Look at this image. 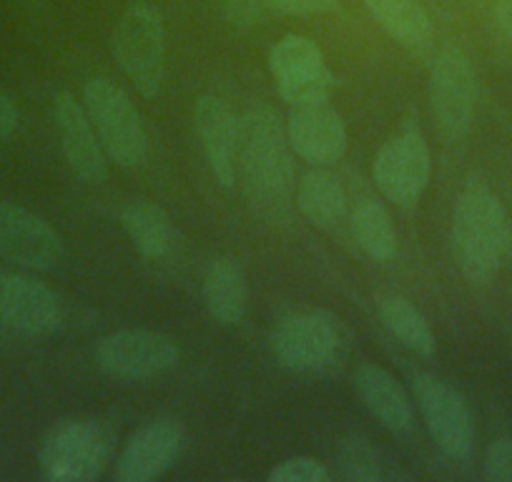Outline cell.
<instances>
[{
	"mask_svg": "<svg viewBox=\"0 0 512 482\" xmlns=\"http://www.w3.org/2000/svg\"><path fill=\"white\" fill-rule=\"evenodd\" d=\"M246 204L269 224H284L294 211V164L287 126L272 106L256 103L239 116V159Z\"/></svg>",
	"mask_w": 512,
	"mask_h": 482,
	"instance_id": "1",
	"label": "cell"
},
{
	"mask_svg": "<svg viewBox=\"0 0 512 482\" xmlns=\"http://www.w3.org/2000/svg\"><path fill=\"white\" fill-rule=\"evenodd\" d=\"M450 244L462 277L487 284L512 252V226L495 191L480 179H470L452 211Z\"/></svg>",
	"mask_w": 512,
	"mask_h": 482,
	"instance_id": "2",
	"label": "cell"
},
{
	"mask_svg": "<svg viewBox=\"0 0 512 482\" xmlns=\"http://www.w3.org/2000/svg\"><path fill=\"white\" fill-rule=\"evenodd\" d=\"M83 106L96 126L108 161L123 169L144 164L149 154V134L139 108L123 88L108 78H88L83 86Z\"/></svg>",
	"mask_w": 512,
	"mask_h": 482,
	"instance_id": "3",
	"label": "cell"
},
{
	"mask_svg": "<svg viewBox=\"0 0 512 482\" xmlns=\"http://www.w3.org/2000/svg\"><path fill=\"white\" fill-rule=\"evenodd\" d=\"M113 56L141 96H159L166 78V28L159 8L136 3L123 13L113 33Z\"/></svg>",
	"mask_w": 512,
	"mask_h": 482,
	"instance_id": "4",
	"label": "cell"
},
{
	"mask_svg": "<svg viewBox=\"0 0 512 482\" xmlns=\"http://www.w3.org/2000/svg\"><path fill=\"white\" fill-rule=\"evenodd\" d=\"M113 457V435L96 420H68L41 442L38 465L51 482H93Z\"/></svg>",
	"mask_w": 512,
	"mask_h": 482,
	"instance_id": "5",
	"label": "cell"
},
{
	"mask_svg": "<svg viewBox=\"0 0 512 482\" xmlns=\"http://www.w3.org/2000/svg\"><path fill=\"white\" fill-rule=\"evenodd\" d=\"M347 334L337 314L327 309H304L284 317L274 327L272 352L292 372H322L344 352Z\"/></svg>",
	"mask_w": 512,
	"mask_h": 482,
	"instance_id": "6",
	"label": "cell"
},
{
	"mask_svg": "<svg viewBox=\"0 0 512 482\" xmlns=\"http://www.w3.org/2000/svg\"><path fill=\"white\" fill-rule=\"evenodd\" d=\"M179 344L156 329H121L96 347V365L118 382H141L166 375L179 365Z\"/></svg>",
	"mask_w": 512,
	"mask_h": 482,
	"instance_id": "7",
	"label": "cell"
},
{
	"mask_svg": "<svg viewBox=\"0 0 512 482\" xmlns=\"http://www.w3.org/2000/svg\"><path fill=\"white\" fill-rule=\"evenodd\" d=\"M477 73L470 56L460 46L440 48L430 71V98L442 134L460 141L470 134L477 111Z\"/></svg>",
	"mask_w": 512,
	"mask_h": 482,
	"instance_id": "8",
	"label": "cell"
},
{
	"mask_svg": "<svg viewBox=\"0 0 512 482\" xmlns=\"http://www.w3.org/2000/svg\"><path fill=\"white\" fill-rule=\"evenodd\" d=\"M274 86L292 108L327 103L337 78L324 61L322 48L304 36H287L269 53Z\"/></svg>",
	"mask_w": 512,
	"mask_h": 482,
	"instance_id": "9",
	"label": "cell"
},
{
	"mask_svg": "<svg viewBox=\"0 0 512 482\" xmlns=\"http://www.w3.org/2000/svg\"><path fill=\"white\" fill-rule=\"evenodd\" d=\"M412 392L435 445L450 460H470L475 450V422L465 397L435 375H417L412 380Z\"/></svg>",
	"mask_w": 512,
	"mask_h": 482,
	"instance_id": "10",
	"label": "cell"
},
{
	"mask_svg": "<svg viewBox=\"0 0 512 482\" xmlns=\"http://www.w3.org/2000/svg\"><path fill=\"white\" fill-rule=\"evenodd\" d=\"M374 181L379 191L402 209H412L425 194L432 176V154L425 136L405 129L379 149L374 159Z\"/></svg>",
	"mask_w": 512,
	"mask_h": 482,
	"instance_id": "11",
	"label": "cell"
},
{
	"mask_svg": "<svg viewBox=\"0 0 512 482\" xmlns=\"http://www.w3.org/2000/svg\"><path fill=\"white\" fill-rule=\"evenodd\" d=\"M66 319L63 299L43 282L23 274L0 277V324L23 337H46Z\"/></svg>",
	"mask_w": 512,
	"mask_h": 482,
	"instance_id": "12",
	"label": "cell"
},
{
	"mask_svg": "<svg viewBox=\"0 0 512 482\" xmlns=\"http://www.w3.org/2000/svg\"><path fill=\"white\" fill-rule=\"evenodd\" d=\"M184 447V427L174 417H156L128 437L113 477L118 482H154L176 465Z\"/></svg>",
	"mask_w": 512,
	"mask_h": 482,
	"instance_id": "13",
	"label": "cell"
},
{
	"mask_svg": "<svg viewBox=\"0 0 512 482\" xmlns=\"http://www.w3.org/2000/svg\"><path fill=\"white\" fill-rule=\"evenodd\" d=\"M0 257L33 272H51L63 262L66 249L41 216L0 201Z\"/></svg>",
	"mask_w": 512,
	"mask_h": 482,
	"instance_id": "14",
	"label": "cell"
},
{
	"mask_svg": "<svg viewBox=\"0 0 512 482\" xmlns=\"http://www.w3.org/2000/svg\"><path fill=\"white\" fill-rule=\"evenodd\" d=\"M53 126L73 174L86 184H101L108 174V156L86 106L71 93H58L53 98Z\"/></svg>",
	"mask_w": 512,
	"mask_h": 482,
	"instance_id": "15",
	"label": "cell"
},
{
	"mask_svg": "<svg viewBox=\"0 0 512 482\" xmlns=\"http://www.w3.org/2000/svg\"><path fill=\"white\" fill-rule=\"evenodd\" d=\"M287 141L294 156L324 169L339 164L349 146L342 116L327 103L294 108L287 121Z\"/></svg>",
	"mask_w": 512,
	"mask_h": 482,
	"instance_id": "16",
	"label": "cell"
},
{
	"mask_svg": "<svg viewBox=\"0 0 512 482\" xmlns=\"http://www.w3.org/2000/svg\"><path fill=\"white\" fill-rule=\"evenodd\" d=\"M196 134L204 149L211 176L221 189L236 184V159H239V116L219 96H201L194 111Z\"/></svg>",
	"mask_w": 512,
	"mask_h": 482,
	"instance_id": "17",
	"label": "cell"
},
{
	"mask_svg": "<svg viewBox=\"0 0 512 482\" xmlns=\"http://www.w3.org/2000/svg\"><path fill=\"white\" fill-rule=\"evenodd\" d=\"M354 392L369 415L390 432H407L415 422V410L400 382L377 365H362L354 372Z\"/></svg>",
	"mask_w": 512,
	"mask_h": 482,
	"instance_id": "18",
	"label": "cell"
},
{
	"mask_svg": "<svg viewBox=\"0 0 512 482\" xmlns=\"http://www.w3.org/2000/svg\"><path fill=\"white\" fill-rule=\"evenodd\" d=\"M201 297L216 324L239 327L249 307V282L239 259L216 257L204 272Z\"/></svg>",
	"mask_w": 512,
	"mask_h": 482,
	"instance_id": "19",
	"label": "cell"
},
{
	"mask_svg": "<svg viewBox=\"0 0 512 482\" xmlns=\"http://www.w3.org/2000/svg\"><path fill=\"white\" fill-rule=\"evenodd\" d=\"M121 224L134 247L151 262L174 257L179 249V229L159 204L149 199L128 201L121 211Z\"/></svg>",
	"mask_w": 512,
	"mask_h": 482,
	"instance_id": "20",
	"label": "cell"
},
{
	"mask_svg": "<svg viewBox=\"0 0 512 482\" xmlns=\"http://www.w3.org/2000/svg\"><path fill=\"white\" fill-rule=\"evenodd\" d=\"M294 206L309 224L329 229L344 219L347 194H344V186L339 184L332 171L324 169V166H314V171L304 174V179L299 181Z\"/></svg>",
	"mask_w": 512,
	"mask_h": 482,
	"instance_id": "21",
	"label": "cell"
},
{
	"mask_svg": "<svg viewBox=\"0 0 512 482\" xmlns=\"http://www.w3.org/2000/svg\"><path fill=\"white\" fill-rule=\"evenodd\" d=\"M374 21L400 46L420 51L432 38V21L417 0H364Z\"/></svg>",
	"mask_w": 512,
	"mask_h": 482,
	"instance_id": "22",
	"label": "cell"
},
{
	"mask_svg": "<svg viewBox=\"0 0 512 482\" xmlns=\"http://www.w3.org/2000/svg\"><path fill=\"white\" fill-rule=\"evenodd\" d=\"M379 319L402 347L420 354V357L435 354V334H432L430 322L410 299L397 297V294L382 297L379 299Z\"/></svg>",
	"mask_w": 512,
	"mask_h": 482,
	"instance_id": "23",
	"label": "cell"
},
{
	"mask_svg": "<svg viewBox=\"0 0 512 482\" xmlns=\"http://www.w3.org/2000/svg\"><path fill=\"white\" fill-rule=\"evenodd\" d=\"M352 234L359 249L374 262H390L397 254V231L382 201L364 199L352 211Z\"/></svg>",
	"mask_w": 512,
	"mask_h": 482,
	"instance_id": "24",
	"label": "cell"
},
{
	"mask_svg": "<svg viewBox=\"0 0 512 482\" xmlns=\"http://www.w3.org/2000/svg\"><path fill=\"white\" fill-rule=\"evenodd\" d=\"M339 470L347 480L374 482L382 477V457L367 437H347L337 450Z\"/></svg>",
	"mask_w": 512,
	"mask_h": 482,
	"instance_id": "25",
	"label": "cell"
},
{
	"mask_svg": "<svg viewBox=\"0 0 512 482\" xmlns=\"http://www.w3.org/2000/svg\"><path fill=\"white\" fill-rule=\"evenodd\" d=\"M332 472L317 457H294L269 472L272 482H327Z\"/></svg>",
	"mask_w": 512,
	"mask_h": 482,
	"instance_id": "26",
	"label": "cell"
},
{
	"mask_svg": "<svg viewBox=\"0 0 512 482\" xmlns=\"http://www.w3.org/2000/svg\"><path fill=\"white\" fill-rule=\"evenodd\" d=\"M485 475L492 482H512V435H497L485 455Z\"/></svg>",
	"mask_w": 512,
	"mask_h": 482,
	"instance_id": "27",
	"label": "cell"
},
{
	"mask_svg": "<svg viewBox=\"0 0 512 482\" xmlns=\"http://www.w3.org/2000/svg\"><path fill=\"white\" fill-rule=\"evenodd\" d=\"M264 6L284 16H324L339 8V0H264Z\"/></svg>",
	"mask_w": 512,
	"mask_h": 482,
	"instance_id": "28",
	"label": "cell"
},
{
	"mask_svg": "<svg viewBox=\"0 0 512 482\" xmlns=\"http://www.w3.org/2000/svg\"><path fill=\"white\" fill-rule=\"evenodd\" d=\"M221 3H224V11L231 23L241 28L251 26L264 8V0H221Z\"/></svg>",
	"mask_w": 512,
	"mask_h": 482,
	"instance_id": "29",
	"label": "cell"
},
{
	"mask_svg": "<svg viewBox=\"0 0 512 482\" xmlns=\"http://www.w3.org/2000/svg\"><path fill=\"white\" fill-rule=\"evenodd\" d=\"M18 121H21V116H18L16 103H13L11 96L0 91V139H8V136L16 134Z\"/></svg>",
	"mask_w": 512,
	"mask_h": 482,
	"instance_id": "30",
	"label": "cell"
},
{
	"mask_svg": "<svg viewBox=\"0 0 512 482\" xmlns=\"http://www.w3.org/2000/svg\"><path fill=\"white\" fill-rule=\"evenodd\" d=\"M495 18H497V26L512 38V0H497Z\"/></svg>",
	"mask_w": 512,
	"mask_h": 482,
	"instance_id": "31",
	"label": "cell"
}]
</instances>
